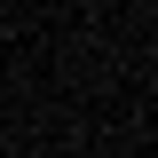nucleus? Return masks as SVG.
I'll return each mask as SVG.
<instances>
[{"label": "nucleus", "mask_w": 158, "mask_h": 158, "mask_svg": "<svg viewBox=\"0 0 158 158\" xmlns=\"http://www.w3.org/2000/svg\"><path fill=\"white\" fill-rule=\"evenodd\" d=\"M87 8H95V0H87Z\"/></svg>", "instance_id": "nucleus-1"}]
</instances>
